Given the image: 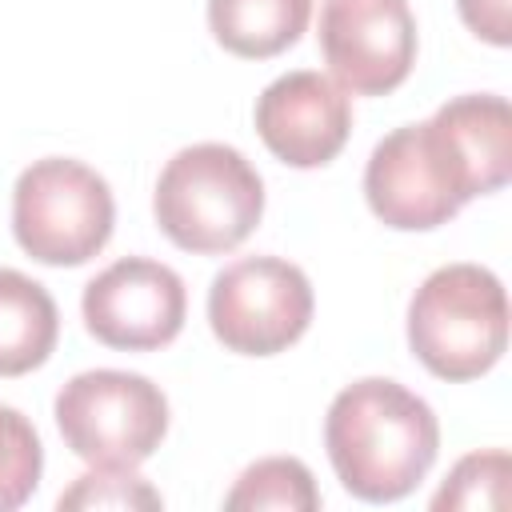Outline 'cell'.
<instances>
[{
    "mask_svg": "<svg viewBox=\"0 0 512 512\" xmlns=\"http://www.w3.org/2000/svg\"><path fill=\"white\" fill-rule=\"evenodd\" d=\"M324 448L336 480L368 504L408 496L440 452L428 400L388 376H364L336 392L324 416Z\"/></svg>",
    "mask_w": 512,
    "mask_h": 512,
    "instance_id": "6da1fadb",
    "label": "cell"
},
{
    "mask_svg": "<svg viewBox=\"0 0 512 512\" xmlns=\"http://www.w3.org/2000/svg\"><path fill=\"white\" fill-rule=\"evenodd\" d=\"M152 212L176 248L200 256L232 252L264 216V180L232 144H188L164 164Z\"/></svg>",
    "mask_w": 512,
    "mask_h": 512,
    "instance_id": "7a4b0ae2",
    "label": "cell"
},
{
    "mask_svg": "<svg viewBox=\"0 0 512 512\" xmlns=\"http://www.w3.org/2000/svg\"><path fill=\"white\" fill-rule=\"evenodd\" d=\"M408 348L440 380H476L508 348V296L484 264L436 268L408 304Z\"/></svg>",
    "mask_w": 512,
    "mask_h": 512,
    "instance_id": "3957f363",
    "label": "cell"
},
{
    "mask_svg": "<svg viewBox=\"0 0 512 512\" xmlns=\"http://www.w3.org/2000/svg\"><path fill=\"white\" fill-rule=\"evenodd\" d=\"M112 224L116 200L108 180L72 156L32 160L12 188L16 244L40 264H88L108 244Z\"/></svg>",
    "mask_w": 512,
    "mask_h": 512,
    "instance_id": "277c9868",
    "label": "cell"
},
{
    "mask_svg": "<svg viewBox=\"0 0 512 512\" xmlns=\"http://www.w3.org/2000/svg\"><path fill=\"white\" fill-rule=\"evenodd\" d=\"M56 428L92 468H136L168 432V400L140 372L92 368L56 392Z\"/></svg>",
    "mask_w": 512,
    "mask_h": 512,
    "instance_id": "5b68a950",
    "label": "cell"
},
{
    "mask_svg": "<svg viewBox=\"0 0 512 512\" xmlns=\"http://www.w3.org/2000/svg\"><path fill=\"white\" fill-rule=\"evenodd\" d=\"M364 196L376 220L400 232L448 224L468 200V176L432 120L388 132L364 164Z\"/></svg>",
    "mask_w": 512,
    "mask_h": 512,
    "instance_id": "8992f818",
    "label": "cell"
},
{
    "mask_svg": "<svg viewBox=\"0 0 512 512\" xmlns=\"http://www.w3.org/2000/svg\"><path fill=\"white\" fill-rule=\"evenodd\" d=\"M312 304L304 268L280 256H244L212 276L208 324L228 352L276 356L308 332Z\"/></svg>",
    "mask_w": 512,
    "mask_h": 512,
    "instance_id": "52a82bcc",
    "label": "cell"
},
{
    "mask_svg": "<svg viewBox=\"0 0 512 512\" xmlns=\"http://www.w3.org/2000/svg\"><path fill=\"white\" fill-rule=\"evenodd\" d=\"M320 52L344 92L384 96L416 64V16L408 0H324Z\"/></svg>",
    "mask_w": 512,
    "mask_h": 512,
    "instance_id": "ba28073f",
    "label": "cell"
},
{
    "mask_svg": "<svg viewBox=\"0 0 512 512\" xmlns=\"http://www.w3.org/2000/svg\"><path fill=\"white\" fill-rule=\"evenodd\" d=\"M80 312L100 344L120 352H152L180 336L188 292L168 264L124 256L88 280Z\"/></svg>",
    "mask_w": 512,
    "mask_h": 512,
    "instance_id": "9c48e42d",
    "label": "cell"
},
{
    "mask_svg": "<svg viewBox=\"0 0 512 512\" xmlns=\"http://www.w3.org/2000/svg\"><path fill=\"white\" fill-rule=\"evenodd\" d=\"M256 132L280 164L320 168L348 144L352 100L324 72H284L256 96Z\"/></svg>",
    "mask_w": 512,
    "mask_h": 512,
    "instance_id": "30bf717a",
    "label": "cell"
},
{
    "mask_svg": "<svg viewBox=\"0 0 512 512\" xmlns=\"http://www.w3.org/2000/svg\"><path fill=\"white\" fill-rule=\"evenodd\" d=\"M432 124L456 152L472 196H488L512 176V108L504 96L468 92L436 108Z\"/></svg>",
    "mask_w": 512,
    "mask_h": 512,
    "instance_id": "8fae6325",
    "label": "cell"
},
{
    "mask_svg": "<svg viewBox=\"0 0 512 512\" xmlns=\"http://www.w3.org/2000/svg\"><path fill=\"white\" fill-rule=\"evenodd\" d=\"M60 336V312L52 292L16 272L0 268V376H24L40 368Z\"/></svg>",
    "mask_w": 512,
    "mask_h": 512,
    "instance_id": "7c38bea8",
    "label": "cell"
},
{
    "mask_svg": "<svg viewBox=\"0 0 512 512\" xmlns=\"http://www.w3.org/2000/svg\"><path fill=\"white\" fill-rule=\"evenodd\" d=\"M312 16V0H208L216 44L244 60H268L292 48Z\"/></svg>",
    "mask_w": 512,
    "mask_h": 512,
    "instance_id": "4fadbf2b",
    "label": "cell"
},
{
    "mask_svg": "<svg viewBox=\"0 0 512 512\" xmlns=\"http://www.w3.org/2000/svg\"><path fill=\"white\" fill-rule=\"evenodd\" d=\"M228 512H260V508H276V512H316L320 508V492L312 484V472L304 460L296 456H268L256 460L240 472L236 488L224 496Z\"/></svg>",
    "mask_w": 512,
    "mask_h": 512,
    "instance_id": "5bb4252c",
    "label": "cell"
},
{
    "mask_svg": "<svg viewBox=\"0 0 512 512\" xmlns=\"http://www.w3.org/2000/svg\"><path fill=\"white\" fill-rule=\"evenodd\" d=\"M44 472V448L24 412L0 404V512L20 508Z\"/></svg>",
    "mask_w": 512,
    "mask_h": 512,
    "instance_id": "9a60e30c",
    "label": "cell"
},
{
    "mask_svg": "<svg viewBox=\"0 0 512 512\" xmlns=\"http://www.w3.org/2000/svg\"><path fill=\"white\" fill-rule=\"evenodd\" d=\"M508 472H512V460L504 448L472 452L448 472L444 488L432 496V508L436 512H444V508H504L508 504Z\"/></svg>",
    "mask_w": 512,
    "mask_h": 512,
    "instance_id": "2e32d148",
    "label": "cell"
},
{
    "mask_svg": "<svg viewBox=\"0 0 512 512\" xmlns=\"http://www.w3.org/2000/svg\"><path fill=\"white\" fill-rule=\"evenodd\" d=\"M60 508H160V492L132 468H92L56 500Z\"/></svg>",
    "mask_w": 512,
    "mask_h": 512,
    "instance_id": "e0dca14e",
    "label": "cell"
},
{
    "mask_svg": "<svg viewBox=\"0 0 512 512\" xmlns=\"http://www.w3.org/2000/svg\"><path fill=\"white\" fill-rule=\"evenodd\" d=\"M460 8V20L488 44H508L512 40V12H508V0H456Z\"/></svg>",
    "mask_w": 512,
    "mask_h": 512,
    "instance_id": "ac0fdd59",
    "label": "cell"
}]
</instances>
